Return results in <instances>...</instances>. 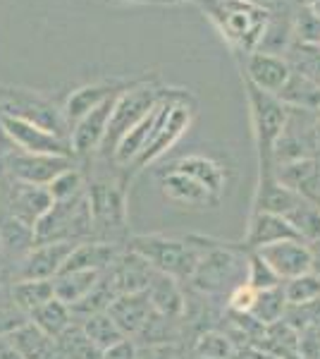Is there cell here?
Wrapping results in <instances>:
<instances>
[{
    "instance_id": "5b68a950",
    "label": "cell",
    "mask_w": 320,
    "mask_h": 359,
    "mask_svg": "<svg viewBox=\"0 0 320 359\" xmlns=\"http://www.w3.org/2000/svg\"><path fill=\"white\" fill-rule=\"evenodd\" d=\"M246 257H249L246 247L213 240L211 249L201 259L199 269L194 271L189 283L201 294H208V297L225 294V292L230 297V292L235 287L246 283Z\"/></svg>"
},
{
    "instance_id": "83f0119b",
    "label": "cell",
    "mask_w": 320,
    "mask_h": 359,
    "mask_svg": "<svg viewBox=\"0 0 320 359\" xmlns=\"http://www.w3.org/2000/svg\"><path fill=\"white\" fill-rule=\"evenodd\" d=\"M29 321L36 323L46 335H50L53 340H57L74 323V316H72L69 304L53 297L50 302H46V304H41L39 309H34L32 314H29Z\"/></svg>"
},
{
    "instance_id": "2e32d148",
    "label": "cell",
    "mask_w": 320,
    "mask_h": 359,
    "mask_svg": "<svg viewBox=\"0 0 320 359\" xmlns=\"http://www.w3.org/2000/svg\"><path fill=\"white\" fill-rule=\"evenodd\" d=\"M256 252L270 264V269L280 276L282 283L313 271V254L304 240H284L277 242V245L256 249Z\"/></svg>"
},
{
    "instance_id": "8d00e7d4",
    "label": "cell",
    "mask_w": 320,
    "mask_h": 359,
    "mask_svg": "<svg viewBox=\"0 0 320 359\" xmlns=\"http://www.w3.org/2000/svg\"><path fill=\"white\" fill-rule=\"evenodd\" d=\"M246 285H251L256 292L275 290V287L282 285L280 276L270 269V264L258 252H251V249H249L246 257Z\"/></svg>"
},
{
    "instance_id": "9c48e42d",
    "label": "cell",
    "mask_w": 320,
    "mask_h": 359,
    "mask_svg": "<svg viewBox=\"0 0 320 359\" xmlns=\"http://www.w3.org/2000/svg\"><path fill=\"white\" fill-rule=\"evenodd\" d=\"M0 125H3L5 135L10 137L15 149L25 154H43V156H69L74 158L69 139H62L53 132L43 130L39 125H32L27 120L13 118V115L0 113Z\"/></svg>"
},
{
    "instance_id": "b9f144b4",
    "label": "cell",
    "mask_w": 320,
    "mask_h": 359,
    "mask_svg": "<svg viewBox=\"0 0 320 359\" xmlns=\"http://www.w3.org/2000/svg\"><path fill=\"white\" fill-rule=\"evenodd\" d=\"M101 359H137V343L132 338H125L120 343H115L113 347L103 350Z\"/></svg>"
},
{
    "instance_id": "6da1fadb",
    "label": "cell",
    "mask_w": 320,
    "mask_h": 359,
    "mask_svg": "<svg viewBox=\"0 0 320 359\" xmlns=\"http://www.w3.org/2000/svg\"><path fill=\"white\" fill-rule=\"evenodd\" d=\"M213 240L201 235H134L130 237L127 247L141 254L155 271L172 276L174 280L184 283L191 280L194 271L199 269L201 259L211 249Z\"/></svg>"
},
{
    "instance_id": "f1b7e54d",
    "label": "cell",
    "mask_w": 320,
    "mask_h": 359,
    "mask_svg": "<svg viewBox=\"0 0 320 359\" xmlns=\"http://www.w3.org/2000/svg\"><path fill=\"white\" fill-rule=\"evenodd\" d=\"M55 357L60 359H101L103 352L91 343L79 321H74L60 338L55 340Z\"/></svg>"
},
{
    "instance_id": "ba28073f",
    "label": "cell",
    "mask_w": 320,
    "mask_h": 359,
    "mask_svg": "<svg viewBox=\"0 0 320 359\" xmlns=\"http://www.w3.org/2000/svg\"><path fill=\"white\" fill-rule=\"evenodd\" d=\"M194 115H196V101L191 98L189 91H179V94L170 101V106H167L165 118H162L160 127L155 130L151 144L144 149L141 154H139V158L132 163L134 172H139L141 168H146L148 163L158 161L167 149H172L179 139L187 135Z\"/></svg>"
},
{
    "instance_id": "7bdbcfd3",
    "label": "cell",
    "mask_w": 320,
    "mask_h": 359,
    "mask_svg": "<svg viewBox=\"0 0 320 359\" xmlns=\"http://www.w3.org/2000/svg\"><path fill=\"white\" fill-rule=\"evenodd\" d=\"M0 359H22V357L15 352V347L10 345V340H8V338H0Z\"/></svg>"
},
{
    "instance_id": "ac0fdd59",
    "label": "cell",
    "mask_w": 320,
    "mask_h": 359,
    "mask_svg": "<svg viewBox=\"0 0 320 359\" xmlns=\"http://www.w3.org/2000/svg\"><path fill=\"white\" fill-rule=\"evenodd\" d=\"M160 192L170 204L184 206V208H215L220 204L215 196L208 192L203 184L196 182L194 177L184 175L179 170L167 168L165 172H160Z\"/></svg>"
},
{
    "instance_id": "d6986e66",
    "label": "cell",
    "mask_w": 320,
    "mask_h": 359,
    "mask_svg": "<svg viewBox=\"0 0 320 359\" xmlns=\"http://www.w3.org/2000/svg\"><path fill=\"white\" fill-rule=\"evenodd\" d=\"M50 206H53V196H50L48 187L15 180L13 189H10V213H13L15 221L34 230V225L50 211Z\"/></svg>"
},
{
    "instance_id": "52a82bcc",
    "label": "cell",
    "mask_w": 320,
    "mask_h": 359,
    "mask_svg": "<svg viewBox=\"0 0 320 359\" xmlns=\"http://www.w3.org/2000/svg\"><path fill=\"white\" fill-rule=\"evenodd\" d=\"M0 113L27 120V123L43 127L57 137L69 139V125L65 113H62V106H57L43 91L22 89V86H0Z\"/></svg>"
},
{
    "instance_id": "60d3db41",
    "label": "cell",
    "mask_w": 320,
    "mask_h": 359,
    "mask_svg": "<svg viewBox=\"0 0 320 359\" xmlns=\"http://www.w3.org/2000/svg\"><path fill=\"white\" fill-rule=\"evenodd\" d=\"M137 359H179V345H137Z\"/></svg>"
},
{
    "instance_id": "1f68e13d",
    "label": "cell",
    "mask_w": 320,
    "mask_h": 359,
    "mask_svg": "<svg viewBox=\"0 0 320 359\" xmlns=\"http://www.w3.org/2000/svg\"><path fill=\"white\" fill-rule=\"evenodd\" d=\"M179 321L182 318H167L153 311L148 316L146 326L134 338L137 345H162V343H177L179 340Z\"/></svg>"
},
{
    "instance_id": "d6a6232c",
    "label": "cell",
    "mask_w": 320,
    "mask_h": 359,
    "mask_svg": "<svg viewBox=\"0 0 320 359\" xmlns=\"http://www.w3.org/2000/svg\"><path fill=\"white\" fill-rule=\"evenodd\" d=\"M282 292L289 306H306L320 302V276L318 273H306L292 280L282 283Z\"/></svg>"
},
{
    "instance_id": "8fae6325",
    "label": "cell",
    "mask_w": 320,
    "mask_h": 359,
    "mask_svg": "<svg viewBox=\"0 0 320 359\" xmlns=\"http://www.w3.org/2000/svg\"><path fill=\"white\" fill-rule=\"evenodd\" d=\"M8 170L17 182L39 184V187H48L60 172L74 168V158L69 156H43V154H25L13 151L8 156Z\"/></svg>"
},
{
    "instance_id": "f907efd6",
    "label": "cell",
    "mask_w": 320,
    "mask_h": 359,
    "mask_svg": "<svg viewBox=\"0 0 320 359\" xmlns=\"http://www.w3.org/2000/svg\"><path fill=\"white\" fill-rule=\"evenodd\" d=\"M318 206H320V201H318Z\"/></svg>"
},
{
    "instance_id": "484cf974",
    "label": "cell",
    "mask_w": 320,
    "mask_h": 359,
    "mask_svg": "<svg viewBox=\"0 0 320 359\" xmlns=\"http://www.w3.org/2000/svg\"><path fill=\"white\" fill-rule=\"evenodd\" d=\"M277 98L287 108H292V111L320 113V84L308 79L306 74L296 72V69L292 72V77H289V82L284 84V89L277 94Z\"/></svg>"
},
{
    "instance_id": "4fadbf2b",
    "label": "cell",
    "mask_w": 320,
    "mask_h": 359,
    "mask_svg": "<svg viewBox=\"0 0 320 359\" xmlns=\"http://www.w3.org/2000/svg\"><path fill=\"white\" fill-rule=\"evenodd\" d=\"M134 82L130 79H98V82H89L79 89H74L72 94L67 96L65 106H62V113H65V120L72 130L74 123H79L86 113H91L94 108H98L101 103H106L108 98L120 96L125 89H130Z\"/></svg>"
},
{
    "instance_id": "d590c367",
    "label": "cell",
    "mask_w": 320,
    "mask_h": 359,
    "mask_svg": "<svg viewBox=\"0 0 320 359\" xmlns=\"http://www.w3.org/2000/svg\"><path fill=\"white\" fill-rule=\"evenodd\" d=\"M235 352L232 340L220 331H203L191 347L194 359H235Z\"/></svg>"
},
{
    "instance_id": "ffe728a7",
    "label": "cell",
    "mask_w": 320,
    "mask_h": 359,
    "mask_svg": "<svg viewBox=\"0 0 320 359\" xmlns=\"http://www.w3.org/2000/svg\"><path fill=\"white\" fill-rule=\"evenodd\" d=\"M122 252H125V247L113 245V242H103V240L79 242L72 249V254L67 257L60 273H69V271H101V273H106L110 266L118 262Z\"/></svg>"
},
{
    "instance_id": "7402d4cb",
    "label": "cell",
    "mask_w": 320,
    "mask_h": 359,
    "mask_svg": "<svg viewBox=\"0 0 320 359\" xmlns=\"http://www.w3.org/2000/svg\"><path fill=\"white\" fill-rule=\"evenodd\" d=\"M170 168L194 177L196 182L203 184V187L215 196V199L223 201V194L227 189V170L223 163H218L211 156H199V154L182 156V158L174 161Z\"/></svg>"
},
{
    "instance_id": "e575fe53",
    "label": "cell",
    "mask_w": 320,
    "mask_h": 359,
    "mask_svg": "<svg viewBox=\"0 0 320 359\" xmlns=\"http://www.w3.org/2000/svg\"><path fill=\"white\" fill-rule=\"evenodd\" d=\"M287 221L296 230L299 240H304L306 245L320 242V206H318V201H306V204H301L296 211L289 213Z\"/></svg>"
},
{
    "instance_id": "7c38bea8",
    "label": "cell",
    "mask_w": 320,
    "mask_h": 359,
    "mask_svg": "<svg viewBox=\"0 0 320 359\" xmlns=\"http://www.w3.org/2000/svg\"><path fill=\"white\" fill-rule=\"evenodd\" d=\"M304 194H299L289 184H284L277 172H258V184H256L253 194V213H275V216H284L296 211L301 204H306Z\"/></svg>"
},
{
    "instance_id": "74e56055",
    "label": "cell",
    "mask_w": 320,
    "mask_h": 359,
    "mask_svg": "<svg viewBox=\"0 0 320 359\" xmlns=\"http://www.w3.org/2000/svg\"><path fill=\"white\" fill-rule=\"evenodd\" d=\"M48 192L53 196V201H67V199H74V196L84 194L86 187H84V175L77 170V168H69V170L60 172L53 182L48 184Z\"/></svg>"
},
{
    "instance_id": "3957f363",
    "label": "cell",
    "mask_w": 320,
    "mask_h": 359,
    "mask_svg": "<svg viewBox=\"0 0 320 359\" xmlns=\"http://www.w3.org/2000/svg\"><path fill=\"white\" fill-rule=\"evenodd\" d=\"M206 15L220 29L225 41L253 53L263 41L267 29V13L251 0H201Z\"/></svg>"
},
{
    "instance_id": "cb8c5ba5",
    "label": "cell",
    "mask_w": 320,
    "mask_h": 359,
    "mask_svg": "<svg viewBox=\"0 0 320 359\" xmlns=\"http://www.w3.org/2000/svg\"><path fill=\"white\" fill-rule=\"evenodd\" d=\"M144 292H146L153 311H158V314L167 318H184V311H187V294H184L179 280H174L172 276H165V273H160V271H155L148 287Z\"/></svg>"
},
{
    "instance_id": "c3c4849f",
    "label": "cell",
    "mask_w": 320,
    "mask_h": 359,
    "mask_svg": "<svg viewBox=\"0 0 320 359\" xmlns=\"http://www.w3.org/2000/svg\"><path fill=\"white\" fill-rule=\"evenodd\" d=\"M316 48H318V50H320V43H318V46H316Z\"/></svg>"
},
{
    "instance_id": "7a4b0ae2",
    "label": "cell",
    "mask_w": 320,
    "mask_h": 359,
    "mask_svg": "<svg viewBox=\"0 0 320 359\" xmlns=\"http://www.w3.org/2000/svg\"><path fill=\"white\" fill-rule=\"evenodd\" d=\"M242 82L246 89L249 113H251L256 151H258V172H272L275 170V149L289 123V108L275 94L258 89L249 79L242 77Z\"/></svg>"
},
{
    "instance_id": "5bb4252c",
    "label": "cell",
    "mask_w": 320,
    "mask_h": 359,
    "mask_svg": "<svg viewBox=\"0 0 320 359\" xmlns=\"http://www.w3.org/2000/svg\"><path fill=\"white\" fill-rule=\"evenodd\" d=\"M115 98H108L106 103H101L98 108H94L91 113H86L79 123L72 125L69 130V147H72V154L74 158H86L94 151H98L106 139V132H108V125H110V115H113V108H115Z\"/></svg>"
},
{
    "instance_id": "4dcf8cb0",
    "label": "cell",
    "mask_w": 320,
    "mask_h": 359,
    "mask_svg": "<svg viewBox=\"0 0 320 359\" xmlns=\"http://www.w3.org/2000/svg\"><path fill=\"white\" fill-rule=\"evenodd\" d=\"M79 323H81V328H84V333L89 335L91 343H94L101 352L127 338V335L118 328V323L110 318L108 311H101V314H94V316H86V318H81Z\"/></svg>"
},
{
    "instance_id": "e0dca14e",
    "label": "cell",
    "mask_w": 320,
    "mask_h": 359,
    "mask_svg": "<svg viewBox=\"0 0 320 359\" xmlns=\"http://www.w3.org/2000/svg\"><path fill=\"white\" fill-rule=\"evenodd\" d=\"M153 273H155V269L141 257V254L125 247V252L118 257V262L106 271V280L110 283V287H113L115 297H118V294L144 292L148 287Z\"/></svg>"
},
{
    "instance_id": "30bf717a",
    "label": "cell",
    "mask_w": 320,
    "mask_h": 359,
    "mask_svg": "<svg viewBox=\"0 0 320 359\" xmlns=\"http://www.w3.org/2000/svg\"><path fill=\"white\" fill-rule=\"evenodd\" d=\"M79 242H41L27 249L17 264V280H53Z\"/></svg>"
},
{
    "instance_id": "f546056e",
    "label": "cell",
    "mask_w": 320,
    "mask_h": 359,
    "mask_svg": "<svg viewBox=\"0 0 320 359\" xmlns=\"http://www.w3.org/2000/svg\"><path fill=\"white\" fill-rule=\"evenodd\" d=\"M53 297H55L53 280H15V285L10 287V299H13L27 316L32 314L34 309H39L41 304L50 302Z\"/></svg>"
},
{
    "instance_id": "603a6c76",
    "label": "cell",
    "mask_w": 320,
    "mask_h": 359,
    "mask_svg": "<svg viewBox=\"0 0 320 359\" xmlns=\"http://www.w3.org/2000/svg\"><path fill=\"white\" fill-rule=\"evenodd\" d=\"M284 240H299V235H296V230L289 225L287 218L275 216V213H260V211L251 213L244 247L256 252V249L277 245V242H284Z\"/></svg>"
},
{
    "instance_id": "9a60e30c",
    "label": "cell",
    "mask_w": 320,
    "mask_h": 359,
    "mask_svg": "<svg viewBox=\"0 0 320 359\" xmlns=\"http://www.w3.org/2000/svg\"><path fill=\"white\" fill-rule=\"evenodd\" d=\"M292 72L294 69L289 65V60H284L282 55L253 50V53H246L242 77L249 79L251 84H256L258 89L267 91V94L277 96L284 89V84L289 82Z\"/></svg>"
},
{
    "instance_id": "7dc6e473",
    "label": "cell",
    "mask_w": 320,
    "mask_h": 359,
    "mask_svg": "<svg viewBox=\"0 0 320 359\" xmlns=\"http://www.w3.org/2000/svg\"><path fill=\"white\" fill-rule=\"evenodd\" d=\"M311 10H313V13H316V15L320 17V3H316V5H311Z\"/></svg>"
},
{
    "instance_id": "836d02e7",
    "label": "cell",
    "mask_w": 320,
    "mask_h": 359,
    "mask_svg": "<svg viewBox=\"0 0 320 359\" xmlns=\"http://www.w3.org/2000/svg\"><path fill=\"white\" fill-rule=\"evenodd\" d=\"M287 309H289V304H287V299H284V292L280 285V287H275V290L258 292L256 304L251 309V316L258 323H263V326H272V323L282 321L284 314H287Z\"/></svg>"
},
{
    "instance_id": "277c9868",
    "label": "cell",
    "mask_w": 320,
    "mask_h": 359,
    "mask_svg": "<svg viewBox=\"0 0 320 359\" xmlns=\"http://www.w3.org/2000/svg\"><path fill=\"white\" fill-rule=\"evenodd\" d=\"M170 94L167 86H160L155 77H144V79H134V84L130 89H125L115 101L113 115H110V125L106 132L98 154L103 158H113L115 149H118L120 139L127 135L137 123H141L146 115L153 111L155 106Z\"/></svg>"
},
{
    "instance_id": "bcb514c9",
    "label": "cell",
    "mask_w": 320,
    "mask_h": 359,
    "mask_svg": "<svg viewBox=\"0 0 320 359\" xmlns=\"http://www.w3.org/2000/svg\"><path fill=\"white\" fill-rule=\"evenodd\" d=\"M301 3L306 5V8H311V5H316V3H320V0H301Z\"/></svg>"
},
{
    "instance_id": "d4e9b609",
    "label": "cell",
    "mask_w": 320,
    "mask_h": 359,
    "mask_svg": "<svg viewBox=\"0 0 320 359\" xmlns=\"http://www.w3.org/2000/svg\"><path fill=\"white\" fill-rule=\"evenodd\" d=\"M10 345L22 359H53L55 357V340L46 335L36 323L27 321L8 335Z\"/></svg>"
},
{
    "instance_id": "ee69618b",
    "label": "cell",
    "mask_w": 320,
    "mask_h": 359,
    "mask_svg": "<svg viewBox=\"0 0 320 359\" xmlns=\"http://www.w3.org/2000/svg\"><path fill=\"white\" fill-rule=\"evenodd\" d=\"M311 247V254H313V273L320 276V242H313Z\"/></svg>"
},
{
    "instance_id": "4316f807",
    "label": "cell",
    "mask_w": 320,
    "mask_h": 359,
    "mask_svg": "<svg viewBox=\"0 0 320 359\" xmlns=\"http://www.w3.org/2000/svg\"><path fill=\"white\" fill-rule=\"evenodd\" d=\"M101 271H69V273H60L57 278H53L55 297L69 306L77 304L79 299H84L101 283Z\"/></svg>"
},
{
    "instance_id": "681fc988",
    "label": "cell",
    "mask_w": 320,
    "mask_h": 359,
    "mask_svg": "<svg viewBox=\"0 0 320 359\" xmlns=\"http://www.w3.org/2000/svg\"><path fill=\"white\" fill-rule=\"evenodd\" d=\"M53 359H60V357H53Z\"/></svg>"
},
{
    "instance_id": "f35d334b",
    "label": "cell",
    "mask_w": 320,
    "mask_h": 359,
    "mask_svg": "<svg viewBox=\"0 0 320 359\" xmlns=\"http://www.w3.org/2000/svg\"><path fill=\"white\" fill-rule=\"evenodd\" d=\"M27 321H29V316L13 302V299L0 302V338H8L15 328H20L22 323H27Z\"/></svg>"
},
{
    "instance_id": "ab89813d",
    "label": "cell",
    "mask_w": 320,
    "mask_h": 359,
    "mask_svg": "<svg viewBox=\"0 0 320 359\" xmlns=\"http://www.w3.org/2000/svg\"><path fill=\"white\" fill-rule=\"evenodd\" d=\"M256 297H258V292H256L251 285L244 283V285L235 287V290L230 292V297H227V306H230L232 314H251Z\"/></svg>"
},
{
    "instance_id": "f6af8a7d",
    "label": "cell",
    "mask_w": 320,
    "mask_h": 359,
    "mask_svg": "<svg viewBox=\"0 0 320 359\" xmlns=\"http://www.w3.org/2000/svg\"><path fill=\"white\" fill-rule=\"evenodd\" d=\"M125 3H174V0H125Z\"/></svg>"
},
{
    "instance_id": "8992f818",
    "label": "cell",
    "mask_w": 320,
    "mask_h": 359,
    "mask_svg": "<svg viewBox=\"0 0 320 359\" xmlns=\"http://www.w3.org/2000/svg\"><path fill=\"white\" fill-rule=\"evenodd\" d=\"M86 199L91 208V221H94V240L113 242V245L127 247V187L125 182L115 177H101L89 182Z\"/></svg>"
},
{
    "instance_id": "44dd1931",
    "label": "cell",
    "mask_w": 320,
    "mask_h": 359,
    "mask_svg": "<svg viewBox=\"0 0 320 359\" xmlns=\"http://www.w3.org/2000/svg\"><path fill=\"white\" fill-rule=\"evenodd\" d=\"M108 314L118 323V328L127 338H137L141 333V328L146 326L148 316L153 314V306H151L146 292H130V294H118V297L110 302Z\"/></svg>"
}]
</instances>
